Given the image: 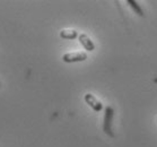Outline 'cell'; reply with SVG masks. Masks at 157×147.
I'll list each match as a JSON object with an SVG mask.
<instances>
[{
    "mask_svg": "<svg viewBox=\"0 0 157 147\" xmlns=\"http://www.w3.org/2000/svg\"><path fill=\"white\" fill-rule=\"evenodd\" d=\"M127 4L129 5V7L131 8L132 10L135 11V14H137L138 16H140V17H143L144 11H143L141 7H140L139 4H138L137 1H135V0H128V1H127Z\"/></svg>",
    "mask_w": 157,
    "mask_h": 147,
    "instance_id": "8992f818",
    "label": "cell"
},
{
    "mask_svg": "<svg viewBox=\"0 0 157 147\" xmlns=\"http://www.w3.org/2000/svg\"><path fill=\"white\" fill-rule=\"evenodd\" d=\"M78 40H79V43L82 44L86 51H88V52H92V51L95 50V44H94V42L92 41V39H90V37H89L87 34H85V33H82V34H79Z\"/></svg>",
    "mask_w": 157,
    "mask_h": 147,
    "instance_id": "277c9868",
    "label": "cell"
},
{
    "mask_svg": "<svg viewBox=\"0 0 157 147\" xmlns=\"http://www.w3.org/2000/svg\"><path fill=\"white\" fill-rule=\"evenodd\" d=\"M113 117H114V110H113V108L106 106L103 120V131L110 137H114V133H113V129H112Z\"/></svg>",
    "mask_w": 157,
    "mask_h": 147,
    "instance_id": "6da1fadb",
    "label": "cell"
},
{
    "mask_svg": "<svg viewBox=\"0 0 157 147\" xmlns=\"http://www.w3.org/2000/svg\"><path fill=\"white\" fill-rule=\"evenodd\" d=\"M87 53L84 51H76V52H68L62 56V61L66 64H72V62H82L87 59Z\"/></svg>",
    "mask_w": 157,
    "mask_h": 147,
    "instance_id": "7a4b0ae2",
    "label": "cell"
},
{
    "mask_svg": "<svg viewBox=\"0 0 157 147\" xmlns=\"http://www.w3.org/2000/svg\"><path fill=\"white\" fill-rule=\"evenodd\" d=\"M0 86H1V83H0Z\"/></svg>",
    "mask_w": 157,
    "mask_h": 147,
    "instance_id": "52a82bcc",
    "label": "cell"
},
{
    "mask_svg": "<svg viewBox=\"0 0 157 147\" xmlns=\"http://www.w3.org/2000/svg\"><path fill=\"white\" fill-rule=\"evenodd\" d=\"M60 37L63 40H75L76 37H78L79 34L76 29H64L60 31Z\"/></svg>",
    "mask_w": 157,
    "mask_h": 147,
    "instance_id": "5b68a950",
    "label": "cell"
},
{
    "mask_svg": "<svg viewBox=\"0 0 157 147\" xmlns=\"http://www.w3.org/2000/svg\"><path fill=\"white\" fill-rule=\"evenodd\" d=\"M84 100L89 108H92L95 112H101L103 110V103L92 93H87L84 95Z\"/></svg>",
    "mask_w": 157,
    "mask_h": 147,
    "instance_id": "3957f363",
    "label": "cell"
}]
</instances>
